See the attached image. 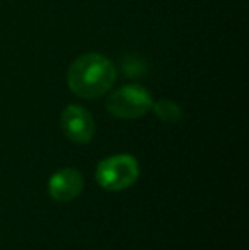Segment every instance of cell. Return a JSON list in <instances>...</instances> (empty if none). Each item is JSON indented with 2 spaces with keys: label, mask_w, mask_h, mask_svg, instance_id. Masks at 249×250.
I'll return each instance as SVG.
<instances>
[{
  "label": "cell",
  "mask_w": 249,
  "mask_h": 250,
  "mask_svg": "<svg viewBox=\"0 0 249 250\" xmlns=\"http://www.w3.org/2000/svg\"><path fill=\"white\" fill-rule=\"evenodd\" d=\"M116 82V68L113 62L99 53H86L77 56L68 66L67 83L72 94L80 99H97L111 90Z\"/></svg>",
  "instance_id": "obj_1"
},
{
  "label": "cell",
  "mask_w": 249,
  "mask_h": 250,
  "mask_svg": "<svg viewBox=\"0 0 249 250\" xmlns=\"http://www.w3.org/2000/svg\"><path fill=\"white\" fill-rule=\"evenodd\" d=\"M140 165L135 157L126 153L111 155L101 160L96 168V181L106 191H123L136 182Z\"/></svg>",
  "instance_id": "obj_2"
},
{
  "label": "cell",
  "mask_w": 249,
  "mask_h": 250,
  "mask_svg": "<svg viewBox=\"0 0 249 250\" xmlns=\"http://www.w3.org/2000/svg\"><path fill=\"white\" fill-rule=\"evenodd\" d=\"M152 96L145 87L130 83L120 87L108 97L106 109L118 119H138L152 109Z\"/></svg>",
  "instance_id": "obj_3"
},
{
  "label": "cell",
  "mask_w": 249,
  "mask_h": 250,
  "mask_svg": "<svg viewBox=\"0 0 249 250\" xmlns=\"http://www.w3.org/2000/svg\"><path fill=\"white\" fill-rule=\"evenodd\" d=\"M60 126L63 135L77 145H87L96 133L94 118L86 107L79 104H70L63 109Z\"/></svg>",
  "instance_id": "obj_4"
},
{
  "label": "cell",
  "mask_w": 249,
  "mask_h": 250,
  "mask_svg": "<svg viewBox=\"0 0 249 250\" xmlns=\"http://www.w3.org/2000/svg\"><path fill=\"white\" fill-rule=\"evenodd\" d=\"M84 189V177L77 168L65 167L57 170L50 177L48 182V192L51 199L60 201V203H68L79 198Z\"/></svg>",
  "instance_id": "obj_5"
},
{
  "label": "cell",
  "mask_w": 249,
  "mask_h": 250,
  "mask_svg": "<svg viewBox=\"0 0 249 250\" xmlns=\"http://www.w3.org/2000/svg\"><path fill=\"white\" fill-rule=\"evenodd\" d=\"M154 114L164 123H178L181 118H183V109L176 104L174 101H169V99H159L156 102H152V109Z\"/></svg>",
  "instance_id": "obj_6"
},
{
  "label": "cell",
  "mask_w": 249,
  "mask_h": 250,
  "mask_svg": "<svg viewBox=\"0 0 249 250\" xmlns=\"http://www.w3.org/2000/svg\"><path fill=\"white\" fill-rule=\"evenodd\" d=\"M123 70H125V75H130V77H140L145 73V65L140 58H126L123 62Z\"/></svg>",
  "instance_id": "obj_7"
}]
</instances>
